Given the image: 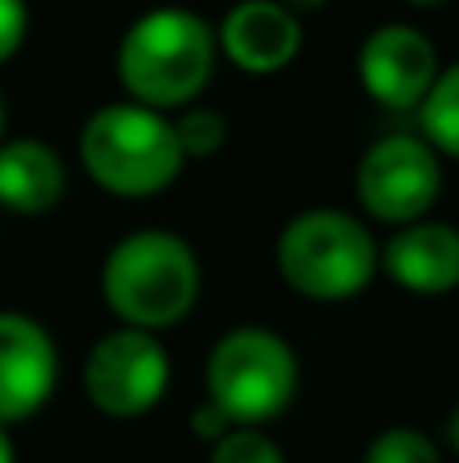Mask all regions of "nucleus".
I'll return each instance as SVG.
<instances>
[{
    "mask_svg": "<svg viewBox=\"0 0 459 463\" xmlns=\"http://www.w3.org/2000/svg\"><path fill=\"white\" fill-rule=\"evenodd\" d=\"M175 135L187 159H211L228 143V118L211 106H192L187 114L175 118Z\"/></svg>",
    "mask_w": 459,
    "mask_h": 463,
    "instance_id": "obj_15",
    "label": "nucleus"
},
{
    "mask_svg": "<svg viewBox=\"0 0 459 463\" xmlns=\"http://www.w3.org/2000/svg\"><path fill=\"white\" fill-rule=\"evenodd\" d=\"M216 37L236 70L268 78L297 61L305 33H301L297 13L285 8L281 0H240L228 8Z\"/></svg>",
    "mask_w": 459,
    "mask_h": 463,
    "instance_id": "obj_10",
    "label": "nucleus"
},
{
    "mask_svg": "<svg viewBox=\"0 0 459 463\" xmlns=\"http://www.w3.org/2000/svg\"><path fill=\"white\" fill-rule=\"evenodd\" d=\"M192 431L200 435V439H208L211 448H216V443L224 439L228 431H236V427L228 423V419H224V411H220V407H211V402H203V407L192 415Z\"/></svg>",
    "mask_w": 459,
    "mask_h": 463,
    "instance_id": "obj_18",
    "label": "nucleus"
},
{
    "mask_svg": "<svg viewBox=\"0 0 459 463\" xmlns=\"http://www.w3.org/2000/svg\"><path fill=\"white\" fill-rule=\"evenodd\" d=\"M301 366L281 334L240 326L211 345L208 402L224 411L232 427H265L297 399Z\"/></svg>",
    "mask_w": 459,
    "mask_h": 463,
    "instance_id": "obj_5",
    "label": "nucleus"
},
{
    "mask_svg": "<svg viewBox=\"0 0 459 463\" xmlns=\"http://www.w3.org/2000/svg\"><path fill=\"white\" fill-rule=\"evenodd\" d=\"M208 463H285V451L260 427H236L211 448Z\"/></svg>",
    "mask_w": 459,
    "mask_h": 463,
    "instance_id": "obj_16",
    "label": "nucleus"
},
{
    "mask_svg": "<svg viewBox=\"0 0 459 463\" xmlns=\"http://www.w3.org/2000/svg\"><path fill=\"white\" fill-rule=\"evenodd\" d=\"M220 37L192 8H151L118 41V81L130 102L179 110L200 98L216 70Z\"/></svg>",
    "mask_w": 459,
    "mask_h": 463,
    "instance_id": "obj_1",
    "label": "nucleus"
},
{
    "mask_svg": "<svg viewBox=\"0 0 459 463\" xmlns=\"http://www.w3.org/2000/svg\"><path fill=\"white\" fill-rule=\"evenodd\" d=\"M419 135L447 159H459V61L439 73L427 102L419 106Z\"/></svg>",
    "mask_w": 459,
    "mask_h": 463,
    "instance_id": "obj_13",
    "label": "nucleus"
},
{
    "mask_svg": "<svg viewBox=\"0 0 459 463\" xmlns=\"http://www.w3.org/2000/svg\"><path fill=\"white\" fill-rule=\"evenodd\" d=\"M171 386V358L159 334L114 329L98 337L81 366V391L106 419H143L163 402Z\"/></svg>",
    "mask_w": 459,
    "mask_h": 463,
    "instance_id": "obj_6",
    "label": "nucleus"
},
{
    "mask_svg": "<svg viewBox=\"0 0 459 463\" xmlns=\"http://www.w3.org/2000/svg\"><path fill=\"white\" fill-rule=\"evenodd\" d=\"M382 248L370 228L342 208H309L276 240V269L293 293L309 301H350L374 280Z\"/></svg>",
    "mask_w": 459,
    "mask_h": 463,
    "instance_id": "obj_4",
    "label": "nucleus"
},
{
    "mask_svg": "<svg viewBox=\"0 0 459 463\" xmlns=\"http://www.w3.org/2000/svg\"><path fill=\"white\" fill-rule=\"evenodd\" d=\"M57 386V345L29 313L0 309V427L33 419Z\"/></svg>",
    "mask_w": 459,
    "mask_h": 463,
    "instance_id": "obj_9",
    "label": "nucleus"
},
{
    "mask_svg": "<svg viewBox=\"0 0 459 463\" xmlns=\"http://www.w3.org/2000/svg\"><path fill=\"white\" fill-rule=\"evenodd\" d=\"M447 439H452V448H455V456H459V407L452 411V423H447Z\"/></svg>",
    "mask_w": 459,
    "mask_h": 463,
    "instance_id": "obj_21",
    "label": "nucleus"
},
{
    "mask_svg": "<svg viewBox=\"0 0 459 463\" xmlns=\"http://www.w3.org/2000/svg\"><path fill=\"white\" fill-rule=\"evenodd\" d=\"M200 285L203 272L195 248L163 228L122 236L102 264V297L110 313L143 334L179 326L200 301Z\"/></svg>",
    "mask_w": 459,
    "mask_h": 463,
    "instance_id": "obj_2",
    "label": "nucleus"
},
{
    "mask_svg": "<svg viewBox=\"0 0 459 463\" xmlns=\"http://www.w3.org/2000/svg\"><path fill=\"white\" fill-rule=\"evenodd\" d=\"M285 8H293V13H317V8L325 5V0H281Z\"/></svg>",
    "mask_w": 459,
    "mask_h": 463,
    "instance_id": "obj_20",
    "label": "nucleus"
},
{
    "mask_svg": "<svg viewBox=\"0 0 459 463\" xmlns=\"http://www.w3.org/2000/svg\"><path fill=\"white\" fill-rule=\"evenodd\" d=\"M29 33V5L24 0H0V65L16 57Z\"/></svg>",
    "mask_w": 459,
    "mask_h": 463,
    "instance_id": "obj_17",
    "label": "nucleus"
},
{
    "mask_svg": "<svg viewBox=\"0 0 459 463\" xmlns=\"http://www.w3.org/2000/svg\"><path fill=\"white\" fill-rule=\"evenodd\" d=\"M81 163L102 192L118 200H151L175 184L187 155L167 114L114 102L89 114L81 130Z\"/></svg>",
    "mask_w": 459,
    "mask_h": 463,
    "instance_id": "obj_3",
    "label": "nucleus"
},
{
    "mask_svg": "<svg viewBox=\"0 0 459 463\" xmlns=\"http://www.w3.org/2000/svg\"><path fill=\"white\" fill-rule=\"evenodd\" d=\"M0 463H16V448L8 439V427H0Z\"/></svg>",
    "mask_w": 459,
    "mask_h": 463,
    "instance_id": "obj_19",
    "label": "nucleus"
},
{
    "mask_svg": "<svg viewBox=\"0 0 459 463\" xmlns=\"http://www.w3.org/2000/svg\"><path fill=\"white\" fill-rule=\"evenodd\" d=\"M358 200L374 220L390 228H407L427 220L436 208L444 167L439 151L423 135H390L379 138L358 163Z\"/></svg>",
    "mask_w": 459,
    "mask_h": 463,
    "instance_id": "obj_7",
    "label": "nucleus"
},
{
    "mask_svg": "<svg viewBox=\"0 0 459 463\" xmlns=\"http://www.w3.org/2000/svg\"><path fill=\"white\" fill-rule=\"evenodd\" d=\"M0 130H5V98H0Z\"/></svg>",
    "mask_w": 459,
    "mask_h": 463,
    "instance_id": "obj_23",
    "label": "nucleus"
},
{
    "mask_svg": "<svg viewBox=\"0 0 459 463\" xmlns=\"http://www.w3.org/2000/svg\"><path fill=\"white\" fill-rule=\"evenodd\" d=\"M439 73L431 37L411 24H379L358 49V78L387 110H419Z\"/></svg>",
    "mask_w": 459,
    "mask_h": 463,
    "instance_id": "obj_8",
    "label": "nucleus"
},
{
    "mask_svg": "<svg viewBox=\"0 0 459 463\" xmlns=\"http://www.w3.org/2000/svg\"><path fill=\"white\" fill-rule=\"evenodd\" d=\"M65 195V163L37 138L0 143V203L16 216H41Z\"/></svg>",
    "mask_w": 459,
    "mask_h": 463,
    "instance_id": "obj_12",
    "label": "nucleus"
},
{
    "mask_svg": "<svg viewBox=\"0 0 459 463\" xmlns=\"http://www.w3.org/2000/svg\"><path fill=\"white\" fill-rule=\"evenodd\" d=\"M382 269L415 297H444L459 288V228L444 220L395 228L382 248Z\"/></svg>",
    "mask_w": 459,
    "mask_h": 463,
    "instance_id": "obj_11",
    "label": "nucleus"
},
{
    "mask_svg": "<svg viewBox=\"0 0 459 463\" xmlns=\"http://www.w3.org/2000/svg\"><path fill=\"white\" fill-rule=\"evenodd\" d=\"M362 463H444L439 448L415 427H387L370 439Z\"/></svg>",
    "mask_w": 459,
    "mask_h": 463,
    "instance_id": "obj_14",
    "label": "nucleus"
},
{
    "mask_svg": "<svg viewBox=\"0 0 459 463\" xmlns=\"http://www.w3.org/2000/svg\"><path fill=\"white\" fill-rule=\"evenodd\" d=\"M407 5H419V8H431V5H444V0H407Z\"/></svg>",
    "mask_w": 459,
    "mask_h": 463,
    "instance_id": "obj_22",
    "label": "nucleus"
}]
</instances>
